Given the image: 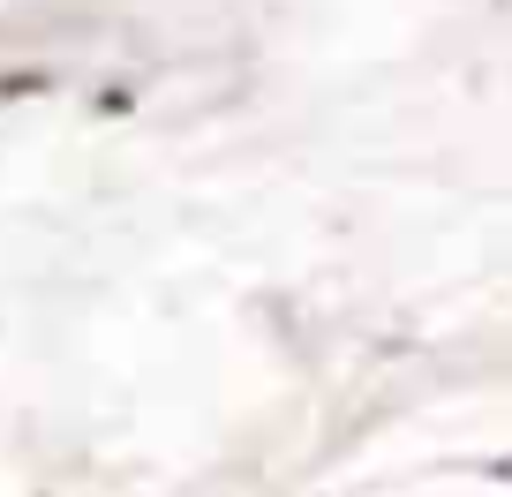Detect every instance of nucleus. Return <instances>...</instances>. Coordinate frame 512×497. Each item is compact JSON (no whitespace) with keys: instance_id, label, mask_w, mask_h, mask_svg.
<instances>
[]
</instances>
